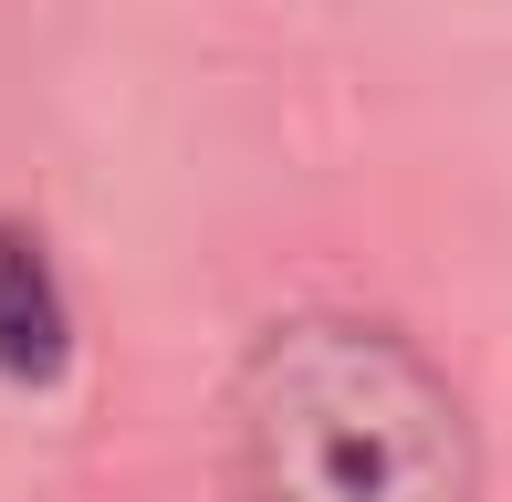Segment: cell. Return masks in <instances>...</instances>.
I'll list each match as a JSON object with an SVG mask.
<instances>
[{
    "label": "cell",
    "instance_id": "1",
    "mask_svg": "<svg viewBox=\"0 0 512 502\" xmlns=\"http://www.w3.org/2000/svg\"><path fill=\"white\" fill-rule=\"evenodd\" d=\"M251 502H481L460 387L366 314H293L230 387Z\"/></svg>",
    "mask_w": 512,
    "mask_h": 502
},
{
    "label": "cell",
    "instance_id": "2",
    "mask_svg": "<svg viewBox=\"0 0 512 502\" xmlns=\"http://www.w3.org/2000/svg\"><path fill=\"white\" fill-rule=\"evenodd\" d=\"M63 356H74L63 283H53V262H42V241L21 231V220H0V377L42 387V377H63Z\"/></svg>",
    "mask_w": 512,
    "mask_h": 502
}]
</instances>
